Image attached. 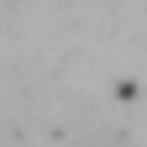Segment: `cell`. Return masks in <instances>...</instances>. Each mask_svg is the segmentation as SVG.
Returning <instances> with one entry per match:
<instances>
[{"label":"cell","instance_id":"6da1fadb","mask_svg":"<svg viewBox=\"0 0 147 147\" xmlns=\"http://www.w3.org/2000/svg\"><path fill=\"white\" fill-rule=\"evenodd\" d=\"M84 147H126L121 137H95V142H84Z\"/></svg>","mask_w":147,"mask_h":147}]
</instances>
